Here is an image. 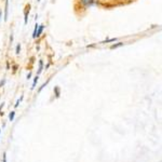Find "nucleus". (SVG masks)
I'll return each mask as SVG.
<instances>
[{"label":"nucleus","instance_id":"obj_7","mask_svg":"<svg viewBox=\"0 0 162 162\" xmlns=\"http://www.w3.org/2000/svg\"><path fill=\"white\" fill-rule=\"evenodd\" d=\"M42 70H43V61H42V59H40V61H39V67H38V71H37L38 76L41 74Z\"/></svg>","mask_w":162,"mask_h":162},{"label":"nucleus","instance_id":"obj_4","mask_svg":"<svg viewBox=\"0 0 162 162\" xmlns=\"http://www.w3.org/2000/svg\"><path fill=\"white\" fill-rule=\"evenodd\" d=\"M43 29H44V25L41 24L38 26V29H37V33H36V38H39L41 36V34L43 33Z\"/></svg>","mask_w":162,"mask_h":162},{"label":"nucleus","instance_id":"obj_5","mask_svg":"<svg viewBox=\"0 0 162 162\" xmlns=\"http://www.w3.org/2000/svg\"><path fill=\"white\" fill-rule=\"evenodd\" d=\"M53 92H54L55 99H59V96H61V88H59V86L54 87V89H53Z\"/></svg>","mask_w":162,"mask_h":162},{"label":"nucleus","instance_id":"obj_11","mask_svg":"<svg viewBox=\"0 0 162 162\" xmlns=\"http://www.w3.org/2000/svg\"><path fill=\"white\" fill-rule=\"evenodd\" d=\"M38 26H39V24H38V23H36V25H35V28H34V33H33V38H34V39H36V33H37Z\"/></svg>","mask_w":162,"mask_h":162},{"label":"nucleus","instance_id":"obj_20","mask_svg":"<svg viewBox=\"0 0 162 162\" xmlns=\"http://www.w3.org/2000/svg\"><path fill=\"white\" fill-rule=\"evenodd\" d=\"M7 69H10V64H9V62H7Z\"/></svg>","mask_w":162,"mask_h":162},{"label":"nucleus","instance_id":"obj_21","mask_svg":"<svg viewBox=\"0 0 162 162\" xmlns=\"http://www.w3.org/2000/svg\"><path fill=\"white\" fill-rule=\"evenodd\" d=\"M1 18H2V11L0 10V21H1Z\"/></svg>","mask_w":162,"mask_h":162},{"label":"nucleus","instance_id":"obj_16","mask_svg":"<svg viewBox=\"0 0 162 162\" xmlns=\"http://www.w3.org/2000/svg\"><path fill=\"white\" fill-rule=\"evenodd\" d=\"M2 162H7V152H3V155H2Z\"/></svg>","mask_w":162,"mask_h":162},{"label":"nucleus","instance_id":"obj_12","mask_svg":"<svg viewBox=\"0 0 162 162\" xmlns=\"http://www.w3.org/2000/svg\"><path fill=\"white\" fill-rule=\"evenodd\" d=\"M49 81H50V79H49V80H48V81H47L46 83H43V84H42V86H41V87H40V88H39V90H38V92H39V93H40V92H41V91H42V90H43V89H44V88H46V87H47V86H48V83H49Z\"/></svg>","mask_w":162,"mask_h":162},{"label":"nucleus","instance_id":"obj_23","mask_svg":"<svg viewBox=\"0 0 162 162\" xmlns=\"http://www.w3.org/2000/svg\"><path fill=\"white\" fill-rule=\"evenodd\" d=\"M0 134H1V130H0Z\"/></svg>","mask_w":162,"mask_h":162},{"label":"nucleus","instance_id":"obj_22","mask_svg":"<svg viewBox=\"0 0 162 162\" xmlns=\"http://www.w3.org/2000/svg\"><path fill=\"white\" fill-rule=\"evenodd\" d=\"M37 1H38V2H39V1H41V0H37Z\"/></svg>","mask_w":162,"mask_h":162},{"label":"nucleus","instance_id":"obj_13","mask_svg":"<svg viewBox=\"0 0 162 162\" xmlns=\"http://www.w3.org/2000/svg\"><path fill=\"white\" fill-rule=\"evenodd\" d=\"M24 99V95H22V96H21V99L16 101V103H15V105H14V107L18 108V105H20V104H21V102H22V99Z\"/></svg>","mask_w":162,"mask_h":162},{"label":"nucleus","instance_id":"obj_8","mask_svg":"<svg viewBox=\"0 0 162 162\" xmlns=\"http://www.w3.org/2000/svg\"><path fill=\"white\" fill-rule=\"evenodd\" d=\"M38 80H39V76H36L35 78H34V81H33V86H31V90H34V89L36 88V86H37L38 83Z\"/></svg>","mask_w":162,"mask_h":162},{"label":"nucleus","instance_id":"obj_6","mask_svg":"<svg viewBox=\"0 0 162 162\" xmlns=\"http://www.w3.org/2000/svg\"><path fill=\"white\" fill-rule=\"evenodd\" d=\"M123 44H124L123 42H117V43H115V44H111V46H110V50H116V49L122 47Z\"/></svg>","mask_w":162,"mask_h":162},{"label":"nucleus","instance_id":"obj_1","mask_svg":"<svg viewBox=\"0 0 162 162\" xmlns=\"http://www.w3.org/2000/svg\"><path fill=\"white\" fill-rule=\"evenodd\" d=\"M79 1L84 8H91L96 3V0H79Z\"/></svg>","mask_w":162,"mask_h":162},{"label":"nucleus","instance_id":"obj_2","mask_svg":"<svg viewBox=\"0 0 162 162\" xmlns=\"http://www.w3.org/2000/svg\"><path fill=\"white\" fill-rule=\"evenodd\" d=\"M29 12H30V5H26L24 10V24L27 25L28 23V15H29Z\"/></svg>","mask_w":162,"mask_h":162},{"label":"nucleus","instance_id":"obj_10","mask_svg":"<svg viewBox=\"0 0 162 162\" xmlns=\"http://www.w3.org/2000/svg\"><path fill=\"white\" fill-rule=\"evenodd\" d=\"M117 41V38H110V39H107L105 41H102L101 43H109V42H115Z\"/></svg>","mask_w":162,"mask_h":162},{"label":"nucleus","instance_id":"obj_14","mask_svg":"<svg viewBox=\"0 0 162 162\" xmlns=\"http://www.w3.org/2000/svg\"><path fill=\"white\" fill-rule=\"evenodd\" d=\"M20 52H21V44L18 43V46H16V48H15V54L18 55L20 54Z\"/></svg>","mask_w":162,"mask_h":162},{"label":"nucleus","instance_id":"obj_15","mask_svg":"<svg viewBox=\"0 0 162 162\" xmlns=\"http://www.w3.org/2000/svg\"><path fill=\"white\" fill-rule=\"evenodd\" d=\"M6 81H7V80H6V78H3V79H2V80L0 81V88H2V87H3V86H5V83H6Z\"/></svg>","mask_w":162,"mask_h":162},{"label":"nucleus","instance_id":"obj_17","mask_svg":"<svg viewBox=\"0 0 162 162\" xmlns=\"http://www.w3.org/2000/svg\"><path fill=\"white\" fill-rule=\"evenodd\" d=\"M3 106H5V103H1V105H0V116L2 115V112H1V110H2Z\"/></svg>","mask_w":162,"mask_h":162},{"label":"nucleus","instance_id":"obj_3","mask_svg":"<svg viewBox=\"0 0 162 162\" xmlns=\"http://www.w3.org/2000/svg\"><path fill=\"white\" fill-rule=\"evenodd\" d=\"M8 16H9V0H6V6H5V22L8 21Z\"/></svg>","mask_w":162,"mask_h":162},{"label":"nucleus","instance_id":"obj_19","mask_svg":"<svg viewBox=\"0 0 162 162\" xmlns=\"http://www.w3.org/2000/svg\"><path fill=\"white\" fill-rule=\"evenodd\" d=\"M12 69H13V72H15L16 70H18V65H14L13 67H12Z\"/></svg>","mask_w":162,"mask_h":162},{"label":"nucleus","instance_id":"obj_9","mask_svg":"<svg viewBox=\"0 0 162 162\" xmlns=\"http://www.w3.org/2000/svg\"><path fill=\"white\" fill-rule=\"evenodd\" d=\"M14 118H15V111L13 110V111H11L9 114V121H11L12 122V121L14 120Z\"/></svg>","mask_w":162,"mask_h":162},{"label":"nucleus","instance_id":"obj_18","mask_svg":"<svg viewBox=\"0 0 162 162\" xmlns=\"http://www.w3.org/2000/svg\"><path fill=\"white\" fill-rule=\"evenodd\" d=\"M26 79H27V80H29V79H31V72H28V74H27Z\"/></svg>","mask_w":162,"mask_h":162}]
</instances>
